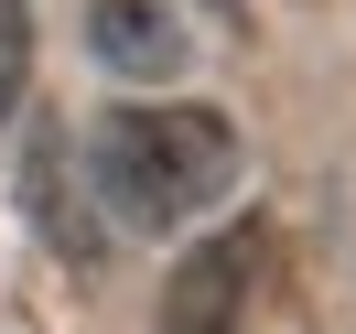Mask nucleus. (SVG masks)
Returning <instances> with one entry per match:
<instances>
[{"label":"nucleus","instance_id":"nucleus-1","mask_svg":"<svg viewBox=\"0 0 356 334\" xmlns=\"http://www.w3.org/2000/svg\"><path fill=\"white\" fill-rule=\"evenodd\" d=\"M87 183L130 237H173L238 183V130L195 97H119L87 130Z\"/></svg>","mask_w":356,"mask_h":334},{"label":"nucleus","instance_id":"nucleus-2","mask_svg":"<svg viewBox=\"0 0 356 334\" xmlns=\"http://www.w3.org/2000/svg\"><path fill=\"white\" fill-rule=\"evenodd\" d=\"M270 269V226H216L205 248H184L162 281V334H248V291Z\"/></svg>","mask_w":356,"mask_h":334},{"label":"nucleus","instance_id":"nucleus-3","mask_svg":"<svg viewBox=\"0 0 356 334\" xmlns=\"http://www.w3.org/2000/svg\"><path fill=\"white\" fill-rule=\"evenodd\" d=\"M87 44H97L108 76H173L184 65V33H173L162 0H97V11H87Z\"/></svg>","mask_w":356,"mask_h":334},{"label":"nucleus","instance_id":"nucleus-4","mask_svg":"<svg viewBox=\"0 0 356 334\" xmlns=\"http://www.w3.org/2000/svg\"><path fill=\"white\" fill-rule=\"evenodd\" d=\"M22 194H33V226H54V248L87 269V259H97V226L76 216V194H65V140H54V130L33 140V173H22Z\"/></svg>","mask_w":356,"mask_h":334},{"label":"nucleus","instance_id":"nucleus-5","mask_svg":"<svg viewBox=\"0 0 356 334\" xmlns=\"http://www.w3.org/2000/svg\"><path fill=\"white\" fill-rule=\"evenodd\" d=\"M22 87H33V11L0 0V130L22 119Z\"/></svg>","mask_w":356,"mask_h":334},{"label":"nucleus","instance_id":"nucleus-6","mask_svg":"<svg viewBox=\"0 0 356 334\" xmlns=\"http://www.w3.org/2000/svg\"><path fill=\"white\" fill-rule=\"evenodd\" d=\"M216 11H227V0H216Z\"/></svg>","mask_w":356,"mask_h":334}]
</instances>
